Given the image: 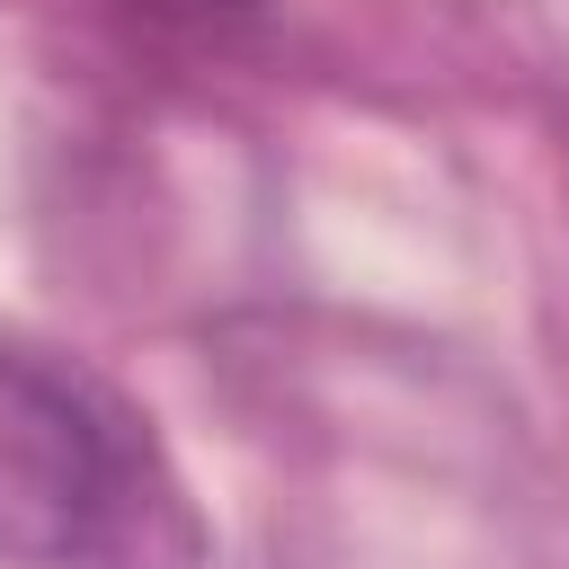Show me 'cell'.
Segmentation results:
<instances>
[{
  "mask_svg": "<svg viewBox=\"0 0 569 569\" xmlns=\"http://www.w3.org/2000/svg\"><path fill=\"white\" fill-rule=\"evenodd\" d=\"M0 560L204 569V525L151 418L89 365L0 329Z\"/></svg>",
  "mask_w": 569,
  "mask_h": 569,
  "instance_id": "cell-1",
  "label": "cell"
},
{
  "mask_svg": "<svg viewBox=\"0 0 569 569\" xmlns=\"http://www.w3.org/2000/svg\"><path fill=\"white\" fill-rule=\"evenodd\" d=\"M169 9H196V18H213V9H249V0H169Z\"/></svg>",
  "mask_w": 569,
  "mask_h": 569,
  "instance_id": "cell-2",
  "label": "cell"
}]
</instances>
